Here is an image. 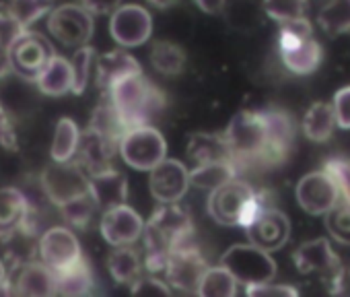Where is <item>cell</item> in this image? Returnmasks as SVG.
<instances>
[{
	"instance_id": "49",
	"label": "cell",
	"mask_w": 350,
	"mask_h": 297,
	"mask_svg": "<svg viewBox=\"0 0 350 297\" xmlns=\"http://www.w3.org/2000/svg\"><path fill=\"white\" fill-rule=\"evenodd\" d=\"M11 75H13L11 62H9V58H7V54H5V52H0V85H3Z\"/></svg>"
},
{
	"instance_id": "31",
	"label": "cell",
	"mask_w": 350,
	"mask_h": 297,
	"mask_svg": "<svg viewBox=\"0 0 350 297\" xmlns=\"http://www.w3.org/2000/svg\"><path fill=\"white\" fill-rule=\"evenodd\" d=\"M336 114L332 103L315 101L303 118V132L313 142H325L336 130Z\"/></svg>"
},
{
	"instance_id": "27",
	"label": "cell",
	"mask_w": 350,
	"mask_h": 297,
	"mask_svg": "<svg viewBox=\"0 0 350 297\" xmlns=\"http://www.w3.org/2000/svg\"><path fill=\"white\" fill-rule=\"evenodd\" d=\"M56 295H89L95 289V276L85 256L75 264L54 272Z\"/></svg>"
},
{
	"instance_id": "4",
	"label": "cell",
	"mask_w": 350,
	"mask_h": 297,
	"mask_svg": "<svg viewBox=\"0 0 350 297\" xmlns=\"http://www.w3.org/2000/svg\"><path fill=\"white\" fill-rule=\"evenodd\" d=\"M229 151H231V159L237 168V172H241L243 166L250 164H264V155H266V122H264V114L262 109H241L237 112L229 126L223 132Z\"/></svg>"
},
{
	"instance_id": "16",
	"label": "cell",
	"mask_w": 350,
	"mask_h": 297,
	"mask_svg": "<svg viewBox=\"0 0 350 297\" xmlns=\"http://www.w3.org/2000/svg\"><path fill=\"white\" fill-rule=\"evenodd\" d=\"M148 190L157 203H180L190 190V170L178 159H163L148 170Z\"/></svg>"
},
{
	"instance_id": "26",
	"label": "cell",
	"mask_w": 350,
	"mask_h": 297,
	"mask_svg": "<svg viewBox=\"0 0 350 297\" xmlns=\"http://www.w3.org/2000/svg\"><path fill=\"white\" fill-rule=\"evenodd\" d=\"M186 155L194 166L219 162V159H231L229 144L223 136V132H194L188 138Z\"/></svg>"
},
{
	"instance_id": "34",
	"label": "cell",
	"mask_w": 350,
	"mask_h": 297,
	"mask_svg": "<svg viewBox=\"0 0 350 297\" xmlns=\"http://www.w3.org/2000/svg\"><path fill=\"white\" fill-rule=\"evenodd\" d=\"M79 136H81V130H79L77 122L70 118H60L56 124V132H54V140H52V148H50L52 162L72 159L77 153Z\"/></svg>"
},
{
	"instance_id": "15",
	"label": "cell",
	"mask_w": 350,
	"mask_h": 297,
	"mask_svg": "<svg viewBox=\"0 0 350 297\" xmlns=\"http://www.w3.org/2000/svg\"><path fill=\"white\" fill-rule=\"evenodd\" d=\"M295 196L299 207L313 217H323L340 203V192L334 178L325 170L311 172L297 182Z\"/></svg>"
},
{
	"instance_id": "12",
	"label": "cell",
	"mask_w": 350,
	"mask_h": 297,
	"mask_svg": "<svg viewBox=\"0 0 350 297\" xmlns=\"http://www.w3.org/2000/svg\"><path fill=\"white\" fill-rule=\"evenodd\" d=\"M206 268H208V262L200 254L196 244H188L169 254L163 274L171 289L180 293H196Z\"/></svg>"
},
{
	"instance_id": "19",
	"label": "cell",
	"mask_w": 350,
	"mask_h": 297,
	"mask_svg": "<svg viewBox=\"0 0 350 297\" xmlns=\"http://www.w3.org/2000/svg\"><path fill=\"white\" fill-rule=\"evenodd\" d=\"M40 256L42 262L54 272L75 264L81 254V244L70 227H50L40 237Z\"/></svg>"
},
{
	"instance_id": "41",
	"label": "cell",
	"mask_w": 350,
	"mask_h": 297,
	"mask_svg": "<svg viewBox=\"0 0 350 297\" xmlns=\"http://www.w3.org/2000/svg\"><path fill=\"white\" fill-rule=\"evenodd\" d=\"M25 29L27 27L17 21V17L9 11L7 5L0 7V50L7 52L19 40V36L25 34Z\"/></svg>"
},
{
	"instance_id": "50",
	"label": "cell",
	"mask_w": 350,
	"mask_h": 297,
	"mask_svg": "<svg viewBox=\"0 0 350 297\" xmlns=\"http://www.w3.org/2000/svg\"><path fill=\"white\" fill-rule=\"evenodd\" d=\"M146 3H148L150 7L159 9V11H165V9H171L173 5H178L180 0H146Z\"/></svg>"
},
{
	"instance_id": "51",
	"label": "cell",
	"mask_w": 350,
	"mask_h": 297,
	"mask_svg": "<svg viewBox=\"0 0 350 297\" xmlns=\"http://www.w3.org/2000/svg\"><path fill=\"white\" fill-rule=\"evenodd\" d=\"M5 279H7V264L0 260V289H5Z\"/></svg>"
},
{
	"instance_id": "39",
	"label": "cell",
	"mask_w": 350,
	"mask_h": 297,
	"mask_svg": "<svg viewBox=\"0 0 350 297\" xmlns=\"http://www.w3.org/2000/svg\"><path fill=\"white\" fill-rule=\"evenodd\" d=\"M7 7L17 17V21L27 29L42 17H48V13L54 9L52 0H11Z\"/></svg>"
},
{
	"instance_id": "2",
	"label": "cell",
	"mask_w": 350,
	"mask_h": 297,
	"mask_svg": "<svg viewBox=\"0 0 350 297\" xmlns=\"http://www.w3.org/2000/svg\"><path fill=\"white\" fill-rule=\"evenodd\" d=\"M268 205H274L270 192L254 190L239 176L215 188L206 201L208 215L225 227H247Z\"/></svg>"
},
{
	"instance_id": "21",
	"label": "cell",
	"mask_w": 350,
	"mask_h": 297,
	"mask_svg": "<svg viewBox=\"0 0 350 297\" xmlns=\"http://www.w3.org/2000/svg\"><path fill=\"white\" fill-rule=\"evenodd\" d=\"M264 114V122H266V155H264V164H282L293 146V138H295V124L293 118L276 107H268L262 109Z\"/></svg>"
},
{
	"instance_id": "52",
	"label": "cell",
	"mask_w": 350,
	"mask_h": 297,
	"mask_svg": "<svg viewBox=\"0 0 350 297\" xmlns=\"http://www.w3.org/2000/svg\"><path fill=\"white\" fill-rule=\"evenodd\" d=\"M0 52H3V50H0Z\"/></svg>"
},
{
	"instance_id": "40",
	"label": "cell",
	"mask_w": 350,
	"mask_h": 297,
	"mask_svg": "<svg viewBox=\"0 0 350 297\" xmlns=\"http://www.w3.org/2000/svg\"><path fill=\"white\" fill-rule=\"evenodd\" d=\"M264 13L276 23H284L303 17L307 11V0H264Z\"/></svg>"
},
{
	"instance_id": "25",
	"label": "cell",
	"mask_w": 350,
	"mask_h": 297,
	"mask_svg": "<svg viewBox=\"0 0 350 297\" xmlns=\"http://www.w3.org/2000/svg\"><path fill=\"white\" fill-rule=\"evenodd\" d=\"M36 85L44 95H50V97H62L66 93H72L70 60H66L64 56L52 54L48 62L44 64V68L40 70Z\"/></svg>"
},
{
	"instance_id": "14",
	"label": "cell",
	"mask_w": 350,
	"mask_h": 297,
	"mask_svg": "<svg viewBox=\"0 0 350 297\" xmlns=\"http://www.w3.org/2000/svg\"><path fill=\"white\" fill-rule=\"evenodd\" d=\"M111 40L122 48H138L152 36V17L140 5H120L109 19Z\"/></svg>"
},
{
	"instance_id": "17",
	"label": "cell",
	"mask_w": 350,
	"mask_h": 297,
	"mask_svg": "<svg viewBox=\"0 0 350 297\" xmlns=\"http://www.w3.org/2000/svg\"><path fill=\"white\" fill-rule=\"evenodd\" d=\"M243 229L247 233L250 244H254L266 252H276V250L284 248V244L291 237V221L274 205L264 207L254 217V221Z\"/></svg>"
},
{
	"instance_id": "44",
	"label": "cell",
	"mask_w": 350,
	"mask_h": 297,
	"mask_svg": "<svg viewBox=\"0 0 350 297\" xmlns=\"http://www.w3.org/2000/svg\"><path fill=\"white\" fill-rule=\"evenodd\" d=\"M0 146L7 148V151H17L19 148V138L15 132L13 118L3 103H0Z\"/></svg>"
},
{
	"instance_id": "32",
	"label": "cell",
	"mask_w": 350,
	"mask_h": 297,
	"mask_svg": "<svg viewBox=\"0 0 350 297\" xmlns=\"http://www.w3.org/2000/svg\"><path fill=\"white\" fill-rule=\"evenodd\" d=\"M89 128L95 130V132H99L101 136L109 138L116 144H120V140L126 134V130H130L126 126L124 118L120 116V112L116 109V105L111 103L109 97H105L101 103H97V107L91 114Z\"/></svg>"
},
{
	"instance_id": "42",
	"label": "cell",
	"mask_w": 350,
	"mask_h": 297,
	"mask_svg": "<svg viewBox=\"0 0 350 297\" xmlns=\"http://www.w3.org/2000/svg\"><path fill=\"white\" fill-rule=\"evenodd\" d=\"M323 170L334 178L340 201H350V166L346 162H327Z\"/></svg>"
},
{
	"instance_id": "24",
	"label": "cell",
	"mask_w": 350,
	"mask_h": 297,
	"mask_svg": "<svg viewBox=\"0 0 350 297\" xmlns=\"http://www.w3.org/2000/svg\"><path fill=\"white\" fill-rule=\"evenodd\" d=\"M29 213L27 196L13 186L0 188V240H13L21 233V227Z\"/></svg>"
},
{
	"instance_id": "47",
	"label": "cell",
	"mask_w": 350,
	"mask_h": 297,
	"mask_svg": "<svg viewBox=\"0 0 350 297\" xmlns=\"http://www.w3.org/2000/svg\"><path fill=\"white\" fill-rule=\"evenodd\" d=\"M79 5L85 7L95 17V15H111L122 5V0H79Z\"/></svg>"
},
{
	"instance_id": "46",
	"label": "cell",
	"mask_w": 350,
	"mask_h": 297,
	"mask_svg": "<svg viewBox=\"0 0 350 297\" xmlns=\"http://www.w3.org/2000/svg\"><path fill=\"white\" fill-rule=\"evenodd\" d=\"M332 107L336 114V124L344 130H350V85L334 93Z\"/></svg>"
},
{
	"instance_id": "18",
	"label": "cell",
	"mask_w": 350,
	"mask_h": 297,
	"mask_svg": "<svg viewBox=\"0 0 350 297\" xmlns=\"http://www.w3.org/2000/svg\"><path fill=\"white\" fill-rule=\"evenodd\" d=\"M142 229H144V221L128 205H118L103 211L99 223V231L109 246H128V244L134 246L140 240Z\"/></svg>"
},
{
	"instance_id": "10",
	"label": "cell",
	"mask_w": 350,
	"mask_h": 297,
	"mask_svg": "<svg viewBox=\"0 0 350 297\" xmlns=\"http://www.w3.org/2000/svg\"><path fill=\"white\" fill-rule=\"evenodd\" d=\"M93 29V15L81 5H62L48 13V31L62 46L79 48L89 44Z\"/></svg>"
},
{
	"instance_id": "5",
	"label": "cell",
	"mask_w": 350,
	"mask_h": 297,
	"mask_svg": "<svg viewBox=\"0 0 350 297\" xmlns=\"http://www.w3.org/2000/svg\"><path fill=\"white\" fill-rule=\"evenodd\" d=\"M278 52L282 64L295 75H311L319 68L323 50L313 36V27L309 19L297 17L280 23L278 31Z\"/></svg>"
},
{
	"instance_id": "35",
	"label": "cell",
	"mask_w": 350,
	"mask_h": 297,
	"mask_svg": "<svg viewBox=\"0 0 350 297\" xmlns=\"http://www.w3.org/2000/svg\"><path fill=\"white\" fill-rule=\"evenodd\" d=\"M237 293V281L225 266H208L202 274L196 295L202 297H233Z\"/></svg>"
},
{
	"instance_id": "1",
	"label": "cell",
	"mask_w": 350,
	"mask_h": 297,
	"mask_svg": "<svg viewBox=\"0 0 350 297\" xmlns=\"http://www.w3.org/2000/svg\"><path fill=\"white\" fill-rule=\"evenodd\" d=\"M140 237L144 240L142 266L148 274H159L165 270L173 250L194 244L192 215L178 203H161L152 211Z\"/></svg>"
},
{
	"instance_id": "28",
	"label": "cell",
	"mask_w": 350,
	"mask_h": 297,
	"mask_svg": "<svg viewBox=\"0 0 350 297\" xmlns=\"http://www.w3.org/2000/svg\"><path fill=\"white\" fill-rule=\"evenodd\" d=\"M107 268L111 279L118 285H132L134 281H138L142 276V258L140 254L132 248V244L128 246H113V250L107 256Z\"/></svg>"
},
{
	"instance_id": "36",
	"label": "cell",
	"mask_w": 350,
	"mask_h": 297,
	"mask_svg": "<svg viewBox=\"0 0 350 297\" xmlns=\"http://www.w3.org/2000/svg\"><path fill=\"white\" fill-rule=\"evenodd\" d=\"M58 209H60L62 219L68 223V227H75V229H87L89 223L93 221V215L97 213V205L89 192L64 203Z\"/></svg>"
},
{
	"instance_id": "11",
	"label": "cell",
	"mask_w": 350,
	"mask_h": 297,
	"mask_svg": "<svg viewBox=\"0 0 350 297\" xmlns=\"http://www.w3.org/2000/svg\"><path fill=\"white\" fill-rule=\"evenodd\" d=\"M5 293L13 295H31V297H50L56 295L54 270L40 260H17L7 268Z\"/></svg>"
},
{
	"instance_id": "45",
	"label": "cell",
	"mask_w": 350,
	"mask_h": 297,
	"mask_svg": "<svg viewBox=\"0 0 350 297\" xmlns=\"http://www.w3.org/2000/svg\"><path fill=\"white\" fill-rule=\"evenodd\" d=\"M130 291L134 295H169L171 293V287L167 285V281L150 274V276H140L138 281H134L130 285Z\"/></svg>"
},
{
	"instance_id": "29",
	"label": "cell",
	"mask_w": 350,
	"mask_h": 297,
	"mask_svg": "<svg viewBox=\"0 0 350 297\" xmlns=\"http://www.w3.org/2000/svg\"><path fill=\"white\" fill-rule=\"evenodd\" d=\"M237 176H239V172H237L233 159L208 162V164L194 166L190 170V186H194L198 190L213 192L215 188L223 186L225 182H229V180H233Z\"/></svg>"
},
{
	"instance_id": "7",
	"label": "cell",
	"mask_w": 350,
	"mask_h": 297,
	"mask_svg": "<svg viewBox=\"0 0 350 297\" xmlns=\"http://www.w3.org/2000/svg\"><path fill=\"white\" fill-rule=\"evenodd\" d=\"M118 153L132 170L148 172L167 157V140L152 124L134 126L122 136Z\"/></svg>"
},
{
	"instance_id": "3",
	"label": "cell",
	"mask_w": 350,
	"mask_h": 297,
	"mask_svg": "<svg viewBox=\"0 0 350 297\" xmlns=\"http://www.w3.org/2000/svg\"><path fill=\"white\" fill-rule=\"evenodd\" d=\"M107 97L124 118L128 128L152 124L167 105L165 93L144 77V73L132 75L107 91Z\"/></svg>"
},
{
	"instance_id": "43",
	"label": "cell",
	"mask_w": 350,
	"mask_h": 297,
	"mask_svg": "<svg viewBox=\"0 0 350 297\" xmlns=\"http://www.w3.org/2000/svg\"><path fill=\"white\" fill-rule=\"evenodd\" d=\"M245 293L250 297H272V295H280V297H297L299 291L291 285H276L272 281L266 283H258V285H247Z\"/></svg>"
},
{
	"instance_id": "37",
	"label": "cell",
	"mask_w": 350,
	"mask_h": 297,
	"mask_svg": "<svg viewBox=\"0 0 350 297\" xmlns=\"http://www.w3.org/2000/svg\"><path fill=\"white\" fill-rule=\"evenodd\" d=\"M95 48L85 44L79 46L70 58V68H72V93L75 95H83L87 85H89V77L95 64Z\"/></svg>"
},
{
	"instance_id": "9",
	"label": "cell",
	"mask_w": 350,
	"mask_h": 297,
	"mask_svg": "<svg viewBox=\"0 0 350 297\" xmlns=\"http://www.w3.org/2000/svg\"><path fill=\"white\" fill-rule=\"evenodd\" d=\"M42 188L46 198L62 207L64 203L89 192V174L75 162H52L42 172Z\"/></svg>"
},
{
	"instance_id": "48",
	"label": "cell",
	"mask_w": 350,
	"mask_h": 297,
	"mask_svg": "<svg viewBox=\"0 0 350 297\" xmlns=\"http://www.w3.org/2000/svg\"><path fill=\"white\" fill-rule=\"evenodd\" d=\"M194 5L206 15H221L227 7V0H194Z\"/></svg>"
},
{
	"instance_id": "23",
	"label": "cell",
	"mask_w": 350,
	"mask_h": 297,
	"mask_svg": "<svg viewBox=\"0 0 350 297\" xmlns=\"http://www.w3.org/2000/svg\"><path fill=\"white\" fill-rule=\"evenodd\" d=\"M89 194L97 205V211H107L128 201V180L116 168L101 170L89 176Z\"/></svg>"
},
{
	"instance_id": "20",
	"label": "cell",
	"mask_w": 350,
	"mask_h": 297,
	"mask_svg": "<svg viewBox=\"0 0 350 297\" xmlns=\"http://www.w3.org/2000/svg\"><path fill=\"white\" fill-rule=\"evenodd\" d=\"M118 153V144L111 142L109 138L101 136L99 132L91 130L89 126L81 132L75 162L91 176L101 170L113 168V157Z\"/></svg>"
},
{
	"instance_id": "13",
	"label": "cell",
	"mask_w": 350,
	"mask_h": 297,
	"mask_svg": "<svg viewBox=\"0 0 350 297\" xmlns=\"http://www.w3.org/2000/svg\"><path fill=\"white\" fill-rule=\"evenodd\" d=\"M5 54H7L15 75H19L21 79H25L29 83H36L44 64L56 52H54V46L42 34L25 29V34L19 36V40Z\"/></svg>"
},
{
	"instance_id": "30",
	"label": "cell",
	"mask_w": 350,
	"mask_h": 297,
	"mask_svg": "<svg viewBox=\"0 0 350 297\" xmlns=\"http://www.w3.org/2000/svg\"><path fill=\"white\" fill-rule=\"evenodd\" d=\"M148 60L152 64V68L165 77H178L186 70V52L180 44L175 42H167V40H157L150 46V54Z\"/></svg>"
},
{
	"instance_id": "22",
	"label": "cell",
	"mask_w": 350,
	"mask_h": 297,
	"mask_svg": "<svg viewBox=\"0 0 350 297\" xmlns=\"http://www.w3.org/2000/svg\"><path fill=\"white\" fill-rule=\"evenodd\" d=\"M95 83L99 91H109L120 81L142 73L140 62L126 50H111L101 56H95Z\"/></svg>"
},
{
	"instance_id": "8",
	"label": "cell",
	"mask_w": 350,
	"mask_h": 297,
	"mask_svg": "<svg viewBox=\"0 0 350 297\" xmlns=\"http://www.w3.org/2000/svg\"><path fill=\"white\" fill-rule=\"evenodd\" d=\"M221 266H225L237 283L258 285L272 281L276 276V262L270 252L254 244H235L221 256Z\"/></svg>"
},
{
	"instance_id": "6",
	"label": "cell",
	"mask_w": 350,
	"mask_h": 297,
	"mask_svg": "<svg viewBox=\"0 0 350 297\" xmlns=\"http://www.w3.org/2000/svg\"><path fill=\"white\" fill-rule=\"evenodd\" d=\"M293 262L301 274H319L332 293L342 291L346 270L327 237H315L301 244L293 252Z\"/></svg>"
},
{
	"instance_id": "33",
	"label": "cell",
	"mask_w": 350,
	"mask_h": 297,
	"mask_svg": "<svg viewBox=\"0 0 350 297\" xmlns=\"http://www.w3.org/2000/svg\"><path fill=\"white\" fill-rule=\"evenodd\" d=\"M319 27L327 38H338L350 31V0H327L317 17Z\"/></svg>"
},
{
	"instance_id": "38",
	"label": "cell",
	"mask_w": 350,
	"mask_h": 297,
	"mask_svg": "<svg viewBox=\"0 0 350 297\" xmlns=\"http://www.w3.org/2000/svg\"><path fill=\"white\" fill-rule=\"evenodd\" d=\"M323 223L332 240L350 248V201H340L323 215Z\"/></svg>"
}]
</instances>
